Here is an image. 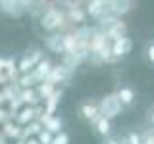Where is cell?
<instances>
[{
  "label": "cell",
  "mask_w": 154,
  "mask_h": 144,
  "mask_svg": "<svg viewBox=\"0 0 154 144\" xmlns=\"http://www.w3.org/2000/svg\"><path fill=\"white\" fill-rule=\"evenodd\" d=\"M52 138H54V134H52L50 131H46V129H42V131L37 134L38 144H52Z\"/></svg>",
  "instance_id": "cell-22"
},
{
  "label": "cell",
  "mask_w": 154,
  "mask_h": 144,
  "mask_svg": "<svg viewBox=\"0 0 154 144\" xmlns=\"http://www.w3.org/2000/svg\"><path fill=\"white\" fill-rule=\"evenodd\" d=\"M16 144H25V140H16Z\"/></svg>",
  "instance_id": "cell-33"
},
{
  "label": "cell",
  "mask_w": 154,
  "mask_h": 144,
  "mask_svg": "<svg viewBox=\"0 0 154 144\" xmlns=\"http://www.w3.org/2000/svg\"><path fill=\"white\" fill-rule=\"evenodd\" d=\"M58 88V86H54V85H50V83H46V81H42V83H38L37 86H35V90H37V96L41 100H45V98H48L54 90Z\"/></svg>",
  "instance_id": "cell-17"
},
{
  "label": "cell",
  "mask_w": 154,
  "mask_h": 144,
  "mask_svg": "<svg viewBox=\"0 0 154 144\" xmlns=\"http://www.w3.org/2000/svg\"><path fill=\"white\" fill-rule=\"evenodd\" d=\"M66 17H67L69 23H83L85 21V12L79 10V6H77V8H69V12L66 14Z\"/></svg>",
  "instance_id": "cell-19"
},
{
  "label": "cell",
  "mask_w": 154,
  "mask_h": 144,
  "mask_svg": "<svg viewBox=\"0 0 154 144\" xmlns=\"http://www.w3.org/2000/svg\"><path fill=\"white\" fill-rule=\"evenodd\" d=\"M94 127H96V133H98L100 136H104V138H106V136H108V134H110V131H112V121L100 115V117L96 119Z\"/></svg>",
  "instance_id": "cell-15"
},
{
  "label": "cell",
  "mask_w": 154,
  "mask_h": 144,
  "mask_svg": "<svg viewBox=\"0 0 154 144\" xmlns=\"http://www.w3.org/2000/svg\"><path fill=\"white\" fill-rule=\"evenodd\" d=\"M148 121H150V125H152V127H154V110H152V112H150V115H148Z\"/></svg>",
  "instance_id": "cell-30"
},
{
  "label": "cell",
  "mask_w": 154,
  "mask_h": 144,
  "mask_svg": "<svg viewBox=\"0 0 154 144\" xmlns=\"http://www.w3.org/2000/svg\"><path fill=\"white\" fill-rule=\"evenodd\" d=\"M146 60L150 62V64H154V42L148 44V48H146Z\"/></svg>",
  "instance_id": "cell-26"
},
{
  "label": "cell",
  "mask_w": 154,
  "mask_h": 144,
  "mask_svg": "<svg viewBox=\"0 0 154 144\" xmlns=\"http://www.w3.org/2000/svg\"><path fill=\"white\" fill-rule=\"evenodd\" d=\"M25 144H38V140H37V136H29L25 140Z\"/></svg>",
  "instance_id": "cell-27"
},
{
  "label": "cell",
  "mask_w": 154,
  "mask_h": 144,
  "mask_svg": "<svg viewBox=\"0 0 154 144\" xmlns=\"http://www.w3.org/2000/svg\"><path fill=\"white\" fill-rule=\"evenodd\" d=\"M79 113H81V117L85 119V121H89V123H96V119L100 117V112H98V106H94V104H91V102H85V104H81L79 106Z\"/></svg>",
  "instance_id": "cell-6"
},
{
  "label": "cell",
  "mask_w": 154,
  "mask_h": 144,
  "mask_svg": "<svg viewBox=\"0 0 154 144\" xmlns=\"http://www.w3.org/2000/svg\"><path fill=\"white\" fill-rule=\"evenodd\" d=\"M8 121H14V117L10 115V112H8V110L2 106V108H0V127H2L4 123H8Z\"/></svg>",
  "instance_id": "cell-24"
},
{
  "label": "cell",
  "mask_w": 154,
  "mask_h": 144,
  "mask_svg": "<svg viewBox=\"0 0 154 144\" xmlns=\"http://www.w3.org/2000/svg\"><path fill=\"white\" fill-rule=\"evenodd\" d=\"M116 94H118V98H119V102H122L123 108L125 106H131L135 102V90L131 88V86H122Z\"/></svg>",
  "instance_id": "cell-13"
},
{
  "label": "cell",
  "mask_w": 154,
  "mask_h": 144,
  "mask_svg": "<svg viewBox=\"0 0 154 144\" xmlns=\"http://www.w3.org/2000/svg\"><path fill=\"white\" fill-rule=\"evenodd\" d=\"M110 50H112V54L118 58V60H122V58H125V56L131 54V50H133V40H131L127 35H125V37H119V38H116L112 44H110Z\"/></svg>",
  "instance_id": "cell-4"
},
{
  "label": "cell",
  "mask_w": 154,
  "mask_h": 144,
  "mask_svg": "<svg viewBox=\"0 0 154 144\" xmlns=\"http://www.w3.org/2000/svg\"><path fill=\"white\" fill-rule=\"evenodd\" d=\"M45 46H46L48 52L62 56V54H64V40H62V33H52V35H48L46 40H45Z\"/></svg>",
  "instance_id": "cell-5"
},
{
  "label": "cell",
  "mask_w": 154,
  "mask_h": 144,
  "mask_svg": "<svg viewBox=\"0 0 154 144\" xmlns=\"http://www.w3.org/2000/svg\"><path fill=\"white\" fill-rule=\"evenodd\" d=\"M150 136H152V140H154V129H152V131H150Z\"/></svg>",
  "instance_id": "cell-34"
},
{
  "label": "cell",
  "mask_w": 154,
  "mask_h": 144,
  "mask_svg": "<svg viewBox=\"0 0 154 144\" xmlns=\"http://www.w3.org/2000/svg\"><path fill=\"white\" fill-rule=\"evenodd\" d=\"M104 144H119V140H118V138H106Z\"/></svg>",
  "instance_id": "cell-28"
},
{
  "label": "cell",
  "mask_w": 154,
  "mask_h": 144,
  "mask_svg": "<svg viewBox=\"0 0 154 144\" xmlns=\"http://www.w3.org/2000/svg\"><path fill=\"white\" fill-rule=\"evenodd\" d=\"M67 23L69 21H67L66 14L62 12L60 8H54V6L46 8V12L41 16V27L45 29V31H50V33H54V31L64 33Z\"/></svg>",
  "instance_id": "cell-1"
},
{
  "label": "cell",
  "mask_w": 154,
  "mask_h": 144,
  "mask_svg": "<svg viewBox=\"0 0 154 144\" xmlns=\"http://www.w3.org/2000/svg\"><path fill=\"white\" fill-rule=\"evenodd\" d=\"M125 144H143L141 134H137V133H129V134H127V138H125Z\"/></svg>",
  "instance_id": "cell-25"
},
{
  "label": "cell",
  "mask_w": 154,
  "mask_h": 144,
  "mask_svg": "<svg viewBox=\"0 0 154 144\" xmlns=\"http://www.w3.org/2000/svg\"><path fill=\"white\" fill-rule=\"evenodd\" d=\"M0 144H8V138H6V136H4V134H2V133H0Z\"/></svg>",
  "instance_id": "cell-31"
},
{
  "label": "cell",
  "mask_w": 154,
  "mask_h": 144,
  "mask_svg": "<svg viewBox=\"0 0 154 144\" xmlns=\"http://www.w3.org/2000/svg\"><path fill=\"white\" fill-rule=\"evenodd\" d=\"M33 119H35V108H33V106H23V108L16 113V119H14V121L17 125H21V127H25V125L31 123Z\"/></svg>",
  "instance_id": "cell-10"
},
{
  "label": "cell",
  "mask_w": 154,
  "mask_h": 144,
  "mask_svg": "<svg viewBox=\"0 0 154 144\" xmlns=\"http://www.w3.org/2000/svg\"><path fill=\"white\" fill-rule=\"evenodd\" d=\"M4 73V58H0V75Z\"/></svg>",
  "instance_id": "cell-32"
},
{
  "label": "cell",
  "mask_w": 154,
  "mask_h": 144,
  "mask_svg": "<svg viewBox=\"0 0 154 144\" xmlns=\"http://www.w3.org/2000/svg\"><path fill=\"white\" fill-rule=\"evenodd\" d=\"M2 106H6V98H4V94L0 92V108H2Z\"/></svg>",
  "instance_id": "cell-29"
},
{
  "label": "cell",
  "mask_w": 154,
  "mask_h": 144,
  "mask_svg": "<svg viewBox=\"0 0 154 144\" xmlns=\"http://www.w3.org/2000/svg\"><path fill=\"white\" fill-rule=\"evenodd\" d=\"M71 73H73V71L67 69L64 64H54L52 69L48 71V75L45 77V81L50 83V85H54V86H58L60 83H67V81L71 79Z\"/></svg>",
  "instance_id": "cell-3"
},
{
  "label": "cell",
  "mask_w": 154,
  "mask_h": 144,
  "mask_svg": "<svg viewBox=\"0 0 154 144\" xmlns=\"http://www.w3.org/2000/svg\"><path fill=\"white\" fill-rule=\"evenodd\" d=\"M87 14L91 17H102L104 16V0H91L87 6Z\"/></svg>",
  "instance_id": "cell-14"
},
{
  "label": "cell",
  "mask_w": 154,
  "mask_h": 144,
  "mask_svg": "<svg viewBox=\"0 0 154 144\" xmlns=\"http://www.w3.org/2000/svg\"><path fill=\"white\" fill-rule=\"evenodd\" d=\"M6 106H8L6 110L10 112V115H12V117L16 119V113H17L21 108H23V102H21V98H19V96H16V98H12V100H10V102H8Z\"/></svg>",
  "instance_id": "cell-20"
},
{
  "label": "cell",
  "mask_w": 154,
  "mask_h": 144,
  "mask_svg": "<svg viewBox=\"0 0 154 144\" xmlns=\"http://www.w3.org/2000/svg\"><path fill=\"white\" fill-rule=\"evenodd\" d=\"M98 112L102 117L106 119H110L112 121L114 117H118L119 113L123 112V106L122 102H119V98H118V94H106L102 100H100V104H98Z\"/></svg>",
  "instance_id": "cell-2"
},
{
  "label": "cell",
  "mask_w": 154,
  "mask_h": 144,
  "mask_svg": "<svg viewBox=\"0 0 154 144\" xmlns=\"http://www.w3.org/2000/svg\"><path fill=\"white\" fill-rule=\"evenodd\" d=\"M62 127H64V121H62V117H58V115H52V117L45 123V129H46V131H50L52 134L60 133Z\"/></svg>",
  "instance_id": "cell-18"
},
{
  "label": "cell",
  "mask_w": 154,
  "mask_h": 144,
  "mask_svg": "<svg viewBox=\"0 0 154 144\" xmlns=\"http://www.w3.org/2000/svg\"><path fill=\"white\" fill-rule=\"evenodd\" d=\"M62 94H64V90L56 88L54 92L48 96V98L42 100V106H45V112L46 113H52V115L56 113V108H58V104H60V100H62Z\"/></svg>",
  "instance_id": "cell-9"
},
{
  "label": "cell",
  "mask_w": 154,
  "mask_h": 144,
  "mask_svg": "<svg viewBox=\"0 0 154 144\" xmlns=\"http://www.w3.org/2000/svg\"><path fill=\"white\" fill-rule=\"evenodd\" d=\"M52 65H54V64H52V62L48 60V58H42V60L38 62V64H37L35 67H33V69H31V73L35 75L37 83H42V81H45V77L48 75V71L52 69Z\"/></svg>",
  "instance_id": "cell-8"
},
{
  "label": "cell",
  "mask_w": 154,
  "mask_h": 144,
  "mask_svg": "<svg viewBox=\"0 0 154 144\" xmlns=\"http://www.w3.org/2000/svg\"><path fill=\"white\" fill-rule=\"evenodd\" d=\"M33 67H35V64L31 62V58H29L27 54L17 62V71H19V73H29V71H31Z\"/></svg>",
  "instance_id": "cell-21"
},
{
  "label": "cell",
  "mask_w": 154,
  "mask_h": 144,
  "mask_svg": "<svg viewBox=\"0 0 154 144\" xmlns=\"http://www.w3.org/2000/svg\"><path fill=\"white\" fill-rule=\"evenodd\" d=\"M21 131H23V127H21V125H17L16 121L4 123L2 129H0V133H2L8 140H19V138H21Z\"/></svg>",
  "instance_id": "cell-7"
},
{
  "label": "cell",
  "mask_w": 154,
  "mask_h": 144,
  "mask_svg": "<svg viewBox=\"0 0 154 144\" xmlns=\"http://www.w3.org/2000/svg\"><path fill=\"white\" fill-rule=\"evenodd\" d=\"M52 144H69V134L60 131L54 134V138H52Z\"/></svg>",
  "instance_id": "cell-23"
},
{
  "label": "cell",
  "mask_w": 154,
  "mask_h": 144,
  "mask_svg": "<svg viewBox=\"0 0 154 144\" xmlns=\"http://www.w3.org/2000/svg\"><path fill=\"white\" fill-rule=\"evenodd\" d=\"M17 85L21 86V88H35L38 83H37L35 75L29 71V73H19V77H17Z\"/></svg>",
  "instance_id": "cell-16"
},
{
  "label": "cell",
  "mask_w": 154,
  "mask_h": 144,
  "mask_svg": "<svg viewBox=\"0 0 154 144\" xmlns=\"http://www.w3.org/2000/svg\"><path fill=\"white\" fill-rule=\"evenodd\" d=\"M17 96L21 98L23 106H37V104L42 102V100L37 96V90H35V88H21Z\"/></svg>",
  "instance_id": "cell-11"
},
{
  "label": "cell",
  "mask_w": 154,
  "mask_h": 144,
  "mask_svg": "<svg viewBox=\"0 0 154 144\" xmlns=\"http://www.w3.org/2000/svg\"><path fill=\"white\" fill-rule=\"evenodd\" d=\"M42 129H45V127H42V125L38 123L37 119H33L31 123H27L25 127H23V131H21V138H19V140H27L29 136H37V134L41 133Z\"/></svg>",
  "instance_id": "cell-12"
}]
</instances>
